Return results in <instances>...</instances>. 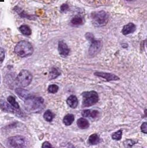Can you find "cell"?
<instances>
[{
    "instance_id": "1",
    "label": "cell",
    "mask_w": 147,
    "mask_h": 148,
    "mask_svg": "<svg viewBox=\"0 0 147 148\" xmlns=\"http://www.w3.org/2000/svg\"><path fill=\"white\" fill-rule=\"evenodd\" d=\"M24 102L26 109L30 112L37 113L41 112L44 107V100L41 97L31 95Z\"/></svg>"
},
{
    "instance_id": "2",
    "label": "cell",
    "mask_w": 147,
    "mask_h": 148,
    "mask_svg": "<svg viewBox=\"0 0 147 148\" xmlns=\"http://www.w3.org/2000/svg\"><path fill=\"white\" fill-rule=\"evenodd\" d=\"M14 52L21 58H26L33 54L34 48L30 42L26 40H21L18 42L15 46Z\"/></svg>"
},
{
    "instance_id": "3",
    "label": "cell",
    "mask_w": 147,
    "mask_h": 148,
    "mask_svg": "<svg viewBox=\"0 0 147 148\" xmlns=\"http://www.w3.org/2000/svg\"><path fill=\"white\" fill-rule=\"evenodd\" d=\"M84 36L86 39L90 42L89 55L92 57H94L101 50L102 43L101 40H96L93 34L92 33L88 32Z\"/></svg>"
},
{
    "instance_id": "4",
    "label": "cell",
    "mask_w": 147,
    "mask_h": 148,
    "mask_svg": "<svg viewBox=\"0 0 147 148\" xmlns=\"http://www.w3.org/2000/svg\"><path fill=\"white\" fill-rule=\"evenodd\" d=\"M91 18L95 27H101L107 24L109 21V15L103 10L97 11L91 13Z\"/></svg>"
},
{
    "instance_id": "5",
    "label": "cell",
    "mask_w": 147,
    "mask_h": 148,
    "mask_svg": "<svg viewBox=\"0 0 147 148\" xmlns=\"http://www.w3.org/2000/svg\"><path fill=\"white\" fill-rule=\"evenodd\" d=\"M83 107H89L96 104L99 101V95L95 91H85L82 93Z\"/></svg>"
},
{
    "instance_id": "6",
    "label": "cell",
    "mask_w": 147,
    "mask_h": 148,
    "mask_svg": "<svg viewBox=\"0 0 147 148\" xmlns=\"http://www.w3.org/2000/svg\"><path fill=\"white\" fill-rule=\"evenodd\" d=\"M33 79L32 74L27 70L23 69L20 71L17 77L18 84L22 87H26L29 86Z\"/></svg>"
},
{
    "instance_id": "7",
    "label": "cell",
    "mask_w": 147,
    "mask_h": 148,
    "mask_svg": "<svg viewBox=\"0 0 147 148\" xmlns=\"http://www.w3.org/2000/svg\"><path fill=\"white\" fill-rule=\"evenodd\" d=\"M8 143L12 148H24L26 146V140L21 136H15L10 137Z\"/></svg>"
},
{
    "instance_id": "8",
    "label": "cell",
    "mask_w": 147,
    "mask_h": 148,
    "mask_svg": "<svg viewBox=\"0 0 147 148\" xmlns=\"http://www.w3.org/2000/svg\"><path fill=\"white\" fill-rule=\"evenodd\" d=\"M94 75L96 77L102 78L106 79L108 82L119 80V78L117 75H115V74H114V73H111L97 71L94 73Z\"/></svg>"
},
{
    "instance_id": "9",
    "label": "cell",
    "mask_w": 147,
    "mask_h": 148,
    "mask_svg": "<svg viewBox=\"0 0 147 148\" xmlns=\"http://www.w3.org/2000/svg\"><path fill=\"white\" fill-rule=\"evenodd\" d=\"M58 51L60 55L63 58L68 56L70 53V49L69 46L62 40L59 41L58 43Z\"/></svg>"
},
{
    "instance_id": "10",
    "label": "cell",
    "mask_w": 147,
    "mask_h": 148,
    "mask_svg": "<svg viewBox=\"0 0 147 148\" xmlns=\"http://www.w3.org/2000/svg\"><path fill=\"white\" fill-rule=\"evenodd\" d=\"M0 108L4 112L10 113H18V110H17L14 108L13 106H11L8 103L7 101L3 100H0Z\"/></svg>"
},
{
    "instance_id": "11",
    "label": "cell",
    "mask_w": 147,
    "mask_h": 148,
    "mask_svg": "<svg viewBox=\"0 0 147 148\" xmlns=\"http://www.w3.org/2000/svg\"><path fill=\"white\" fill-rule=\"evenodd\" d=\"M136 30V26L133 23H129L125 25L122 30V33L123 35L127 36L134 33Z\"/></svg>"
},
{
    "instance_id": "12",
    "label": "cell",
    "mask_w": 147,
    "mask_h": 148,
    "mask_svg": "<svg viewBox=\"0 0 147 148\" xmlns=\"http://www.w3.org/2000/svg\"><path fill=\"white\" fill-rule=\"evenodd\" d=\"M99 114V112L97 110L91 111V110H84L82 112V114L84 117H91L92 119L97 117Z\"/></svg>"
},
{
    "instance_id": "13",
    "label": "cell",
    "mask_w": 147,
    "mask_h": 148,
    "mask_svg": "<svg viewBox=\"0 0 147 148\" xmlns=\"http://www.w3.org/2000/svg\"><path fill=\"white\" fill-rule=\"evenodd\" d=\"M67 104L71 108H76L78 106V100L76 96L71 95L67 99Z\"/></svg>"
},
{
    "instance_id": "14",
    "label": "cell",
    "mask_w": 147,
    "mask_h": 148,
    "mask_svg": "<svg viewBox=\"0 0 147 148\" xmlns=\"http://www.w3.org/2000/svg\"><path fill=\"white\" fill-rule=\"evenodd\" d=\"M16 94L21 98L22 100L25 101L26 99L31 96V94L28 91L24 90L21 88H18L16 89Z\"/></svg>"
},
{
    "instance_id": "15",
    "label": "cell",
    "mask_w": 147,
    "mask_h": 148,
    "mask_svg": "<svg viewBox=\"0 0 147 148\" xmlns=\"http://www.w3.org/2000/svg\"><path fill=\"white\" fill-rule=\"evenodd\" d=\"M77 125L80 129H86L89 127V122L84 118H80L77 121Z\"/></svg>"
},
{
    "instance_id": "16",
    "label": "cell",
    "mask_w": 147,
    "mask_h": 148,
    "mask_svg": "<svg viewBox=\"0 0 147 148\" xmlns=\"http://www.w3.org/2000/svg\"><path fill=\"white\" fill-rule=\"evenodd\" d=\"M70 23L73 26H79L82 25L83 23V20L82 17L79 16H76L71 19Z\"/></svg>"
},
{
    "instance_id": "17",
    "label": "cell",
    "mask_w": 147,
    "mask_h": 148,
    "mask_svg": "<svg viewBox=\"0 0 147 148\" xmlns=\"http://www.w3.org/2000/svg\"><path fill=\"white\" fill-rule=\"evenodd\" d=\"M100 142V138L96 133L93 134L91 135L89 139H88V143L91 145H96Z\"/></svg>"
},
{
    "instance_id": "18",
    "label": "cell",
    "mask_w": 147,
    "mask_h": 148,
    "mask_svg": "<svg viewBox=\"0 0 147 148\" xmlns=\"http://www.w3.org/2000/svg\"><path fill=\"white\" fill-rule=\"evenodd\" d=\"M75 120V116L72 114H68L66 115L63 120V123L66 126H70Z\"/></svg>"
},
{
    "instance_id": "19",
    "label": "cell",
    "mask_w": 147,
    "mask_h": 148,
    "mask_svg": "<svg viewBox=\"0 0 147 148\" xmlns=\"http://www.w3.org/2000/svg\"><path fill=\"white\" fill-rule=\"evenodd\" d=\"M19 30L22 34L25 35V36H30L32 33L30 27L29 26L26 25V24H23V25H21L19 27Z\"/></svg>"
},
{
    "instance_id": "20",
    "label": "cell",
    "mask_w": 147,
    "mask_h": 148,
    "mask_svg": "<svg viewBox=\"0 0 147 148\" xmlns=\"http://www.w3.org/2000/svg\"><path fill=\"white\" fill-rule=\"evenodd\" d=\"M7 101H8V103L11 106H13L14 108H16L17 110H19L20 109L19 104L16 101V98L13 96H9L7 98Z\"/></svg>"
},
{
    "instance_id": "21",
    "label": "cell",
    "mask_w": 147,
    "mask_h": 148,
    "mask_svg": "<svg viewBox=\"0 0 147 148\" xmlns=\"http://www.w3.org/2000/svg\"><path fill=\"white\" fill-rule=\"evenodd\" d=\"M60 71L57 68L53 67L50 72V79H53L57 78L60 75Z\"/></svg>"
},
{
    "instance_id": "22",
    "label": "cell",
    "mask_w": 147,
    "mask_h": 148,
    "mask_svg": "<svg viewBox=\"0 0 147 148\" xmlns=\"http://www.w3.org/2000/svg\"><path fill=\"white\" fill-rule=\"evenodd\" d=\"M54 117V114L51 112L50 110H49L46 111L44 114V116H43L44 120L48 122L52 121L53 120Z\"/></svg>"
},
{
    "instance_id": "23",
    "label": "cell",
    "mask_w": 147,
    "mask_h": 148,
    "mask_svg": "<svg viewBox=\"0 0 147 148\" xmlns=\"http://www.w3.org/2000/svg\"><path fill=\"white\" fill-rule=\"evenodd\" d=\"M47 91L49 93L51 94H55L59 91V87L58 85L56 84H52L48 86L47 88Z\"/></svg>"
},
{
    "instance_id": "24",
    "label": "cell",
    "mask_w": 147,
    "mask_h": 148,
    "mask_svg": "<svg viewBox=\"0 0 147 148\" xmlns=\"http://www.w3.org/2000/svg\"><path fill=\"white\" fill-rule=\"evenodd\" d=\"M122 136V130H119L112 134V138L115 140H120Z\"/></svg>"
},
{
    "instance_id": "25",
    "label": "cell",
    "mask_w": 147,
    "mask_h": 148,
    "mask_svg": "<svg viewBox=\"0 0 147 148\" xmlns=\"http://www.w3.org/2000/svg\"><path fill=\"white\" fill-rule=\"evenodd\" d=\"M69 10V6L67 4H63L60 7V10L62 13H66V12Z\"/></svg>"
},
{
    "instance_id": "26",
    "label": "cell",
    "mask_w": 147,
    "mask_h": 148,
    "mask_svg": "<svg viewBox=\"0 0 147 148\" xmlns=\"http://www.w3.org/2000/svg\"><path fill=\"white\" fill-rule=\"evenodd\" d=\"M141 130L142 133L146 134L147 133V122L143 123L141 126Z\"/></svg>"
},
{
    "instance_id": "27",
    "label": "cell",
    "mask_w": 147,
    "mask_h": 148,
    "mask_svg": "<svg viewBox=\"0 0 147 148\" xmlns=\"http://www.w3.org/2000/svg\"><path fill=\"white\" fill-rule=\"evenodd\" d=\"M5 58V53L3 49L0 47V63L3 62Z\"/></svg>"
},
{
    "instance_id": "28",
    "label": "cell",
    "mask_w": 147,
    "mask_h": 148,
    "mask_svg": "<svg viewBox=\"0 0 147 148\" xmlns=\"http://www.w3.org/2000/svg\"><path fill=\"white\" fill-rule=\"evenodd\" d=\"M124 143H125V145H127L128 147H131V146H132L134 144H135V142L134 141H133L132 140H127L125 142H124Z\"/></svg>"
},
{
    "instance_id": "29",
    "label": "cell",
    "mask_w": 147,
    "mask_h": 148,
    "mask_svg": "<svg viewBox=\"0 0 147 148\" xmlns=\"http://www.w3.org/2000/svg\"><path fill=\"white\" fill-rule=\"evenodd\" d=\"M42 148H54L50 143L48 142H44L42 145Z\"/></svg>"
},
{
    "instance_id": "30",
    "label": "cell",
    "mask_w": 147,
    "mask_h": 148,
    "mask_svg": "<svg viewBox=\"0 0 147 148\" xmlns=\"http://www.w3.org/2000/svg\"><path fill=\"white\" fill-rule=\"evenodd\" d=\"M67 148H75V147H74V146H73L72 145L69 144V145H68V147H67Z\"/></svg>"
},
{
    "instance_id": "31",
    "label": "cell",
    "mask_w": 147,
    "mask_h": 148,
    "mask_svg": "<svg viewBox=\"0 0 147 148\" xmlns=\"http://www.w3.org/2000/svg\"><path fill=\"white\" fill-rule=\"evenodd\" d=\"M127 1H128V2H131V1H134V0H126Z\"/></svg>"
}]
</instances>
